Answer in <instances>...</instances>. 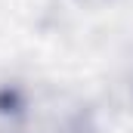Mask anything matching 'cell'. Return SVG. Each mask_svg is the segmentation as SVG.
<instances>
[{
	"instance_id": "6da1fadb",
	"label": "cell",
	"mask_w": 133,
	"mask_h": 133,
	"mask_svg": "<svg viewBox=\"0 0 133 133\" xmlns=\"http://www.w3.org/2000/svg\"><path fill=\"white\" fill-rule=\"evenodd\" d=\"M0 133H28V102L19 87H0Z\"/></svg>"
}]
</instances>
